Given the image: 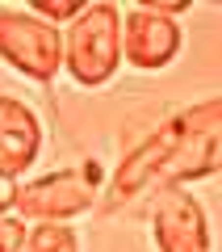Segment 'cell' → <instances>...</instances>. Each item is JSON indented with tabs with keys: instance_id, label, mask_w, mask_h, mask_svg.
I'll return each instance as SVG.
<instances>
[{
	"instance_id": "cell-1",
	"label": "cell",
	"mask_w": 222,
	"mask_h": 252,
	"mask_svg": "<svg viewBox=\"0 0 222 252\" xmlns=\"http://www.w3.org/2000/svg\"><path fill=\"white\" fill-rule=\"evenodd\" d=\"M218 130H222V97L176 109L168 122H160L151 135L117 164L105 198H101V215H113V210L130 206L147 185L185 189L189 181H197V164L205 156V143Z\"/></svg>"
},
{
	"instance_id": "cell-2",
	"label": "cell",
	"mask_w": 222,
	"mask_h": 252,
	"mask_svg": "<svg viewBox=\"0 0 222 252\" xmlns=\"http://www.w3.org/2000/svg\"><path fill=\"white\" fill-rule=\"evenodd\" d=\"M63 67L76 84L101 89L122 67V9L113 0L88 4L63 34Z\"/></svg>"
},
{
	"instance_id": "cell-3",
	"label": "cell",
	"mask_w": 222,
	"mask_h": 252,
	"mask_svg": "<svg viewBox=\"0 0 222 252\" xmlns=\"http://www.w3.org/2000/svg\"><path fill=\"white\" fill-rule=\"evenodd\" d=\"M0 59L46 89L63 72V30L29 4H0Z\"/></svg>"
},
{
	"instance_id": "cell-4",
	"label": "cell",
	"mask_w": 222,
	"mask_h": 252,
	"mask_svg": "<svg viewBox=\"0 0 222 252\" xmlns=\"http://www.w3.org/2000/svg\"><path fill=\"white\" fill-rule=\"evenodd\" d=\"M101 172L97 160H84L76 168L46 172V177L21 185L17 193V219H34V223H71V219L101 210Z\"/></svg>"
},
{
	"instance_id": "cell-5",
	"label": "cell",
	"mask_w": 222,
	"mask_h": 252,
	"mask_svg": "<svg viewBox=\"0 0 222 252\" xmlns=\"http://www.w3.org/2000/svg\"><path fill=\"white\" fill-rule=\"evenodd\" d=\"M185 46L176 17L160 13L151 0H139L122 17V63H130L134 72H164L172 67Z\"/></svg>"
},
{
	"instance_id": "cell-6",
	"label": "cell",
	"mask_w": 222,
	"mask_h": 252,
	"mask_svg": "<svg viewBox=\"0 0 222 252\" xmlns=\"http://www.w3.org/2000/svg\"><path fill=\"white\" fill-rule=\"evenodd\" d=\"M151 240L155 252H214L210 219L197 193L189 189H160L151 210Z\"/></svg>"
},
{
	"instance_id": "cell-7",
	"label": "cell",
	"mask_w": 222,
	"mask_h": 252,
	"mask_svg": "<svg viewBox=\"0 0 222 252\" xmlns=\"http://www.w3.org/2000/svg\"><path fill=\"white\" fill-rule=\"evenodd\" d=\"M42 156V122L17 97H0V177L17 181Z\"/></svg>"
},
{
	"instance_id": "cell-8",
	"label": "cell",
	"mask_w": 222,
	"mask_h": 252,
	"mask_svg": "<svg viewBox=\"0 0 222 252\" xmlns=\"http://www.w3.org/2000/svg\"><path fill=\"white\" fill-rule=\"evenodd\" d=\"M21 252H80V231L71 223H38L29 227Z\"/></svg>"
},
{
	"instance_id": "cell-9",
	"label": "cell",
	"mask_w": 222,
	"mask_h": 252,
	"mask_svg": "<svg viewBox=\"0 0 222 252\" xmlns=\"http://www.w3.org/2000/svg\"><path fill=\"white\" fill-rule=\"evenodd\" d=\"M26 235H29L26 219L0 215V252H21V248H26Z\"/></svg>"
},
{
	"instance_id": "cell-10",
	"label": "cell",
	"mask_w": 222,
	"mask_h": 252,
	"mask_svg": "<svg viewBox=\"0 0 222 252\" xmlns=\"http://www.w3.org/2000/svg\"><path fill=\"white\" fill-rule=\"evenodd\" d=\"M17 193L21 185L13 177H0V215H9V210H17Z\"/></svg>"
}]
</instances>
